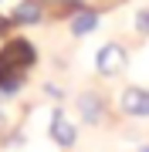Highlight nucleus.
Wrapping results in <instances>:
<instances>
[{"label":"nucleus","mask_w":149,"mask_h":152,"mask_svg":"<svg viewBox=\"0 0 149 152\" xmlns=\"http://www.w3.org/2000/svg\"><path fill=\"white\" fill-rule=\"evenodd\" d=\"M48 135L54 139V145L71 149L75 139H78V125L65 115V108H54V112H51V122H48Z\"/></svg>","instance_id":"4"},{"label":"nucleus","mask_w":149,"mask_h":152,"mask_svg":"<svg viewBox=\"0 0 149 152\" xmlns=\"http://www.w3.org/2000/svg\"><path fill=\"white\" fill-rule=\"evenodd\" d=\"M142 152H149V145H146V149H142Z\"/></svg>","instance_id":"12"},{"label":"nucleus","mask_w":149,"mask_h":152,"mask_svg":"<svg viewBox=\"0 0 149 152\" xmlns=\"http://www.w3.org/2000/svg\"><path fill=\"white\" fill-rule=\"evenodd\" d=\"M98 27V10H92V7H78L71 14V34L75 37H85V34H92Z\"/></svg>","instance_id":"7"},{"label":"nucleus","mask_w":149,"mask_h":152,"mask_svg":"<svg viewBox=\"0 0 149 152\" xmlns=\"http://www.w3.org/2000/svg\"><path fill=\"white\" fill-rule=\"evenodd\" d=\"M105 108H109V102H105V95L95 91V88H85V91L78 95V112H81L85 125H98L105 118Z\"/></svg>","instance_id":"5"},{"label":"nucleus","mask_w":149,"mask_h":152,"mask_svg":"<svg viewBox=\"0 0 149 152\" xmlns=\"http://www.w3.org/2000/svg\"><path fill=\"white\" fill-rule=\"evenodd\" d=\"M119 108L129 118H149V91L139 88V85H129L119 98Z\"/></svg>","instance_id":"6"},{"label":"nucleus","mask_w":149,"mask_h":152,"mask_svg":"<svg viewBox=\"0 0 149 152\" xmlns=\"http://www.w3.org/2000/svg\"><path fill=\"white\" fill-rule=\"evenodd\" d=\"M132 24H136V31L142 34V37H149V7H139L136 17H132Z\"/></svg>","instance_id":"8"},{"label":"nucleus","mask_w":149,"mask_h":152,"mask_svg":"<svg viewBox=\"0 0 149 152\" xmlns=\"http://www.w3.org/2000/svg\"><path fill=\"white\" fill-rule=\"evenodd\" d=\"M4 27H7V24H4V17H0V34H4Z\"/></svg>","instance_id":"10"},{"label":"nucleus","mask_w":149,"mask_h":152,"mask_svg":"<svg viewBox=\"0 0 149 152\" xmlns=\"http://www.w3.org/2000/svg\"><path fill=\"white\" fill-rule=\"evenodd\" d=\"M0 129H4V112H0Z\"/></svg>","instance_id":"11"},{"label":"nucleus","mask_w":149,"mask_h":152,"mask_svg":"<svg viewBox=\"0 0 149 152\" xmlns=\"http://www.w3.org/2000/svg\"><path fill=\"white\" fill-rule=\"evenodd\" d=\"M44 4H51V0H44ZM54 4H68V7H81V0H54Z\"/></svg>","instance_id":"9"},{"label":"nucleus","mask_w":149,"mask_h":152,"mask_svg":"<svg viewBox=\"0 0 149 152\" xmlns=\"http://www.w3.org/2000/svg\"><path fill=\"white\" fill-rule=\"evenodd\" d=\"M126 68H129V54H126L122 44L109 41V44L98 48V54H95V71H98L102 78H119Z\"/></svg>","instance_id":"2"},{"label":"nucleus","mask_w":149,"mask_h":152,"mask_svg":"<svg viewBox=\"0 0 149 152\" xmlns=\"http://www.w3.org/2000/svg\"><path fill=\"white\" fill-rule=\"evenodd\" d=\"M37 64V48L27 37H10L0 48V95L10 98L24 85L27 71Z\"/></svg>","instance_id":"1"},{"label":"nucleus","mask_w":149,"mask_h":152,"mask_svg":"<svg viewBox=\"0 0 149 152\" xmlns=\"http://www.w3.org/2000/svg\"><path fill=\"white\" fill-rule=\"evenodd\" d=\"M7 27H24V24H37L44 20V0H17L10 4V10L0 14Z\"/></svg>","instance_id":"3"}]
</instances>
